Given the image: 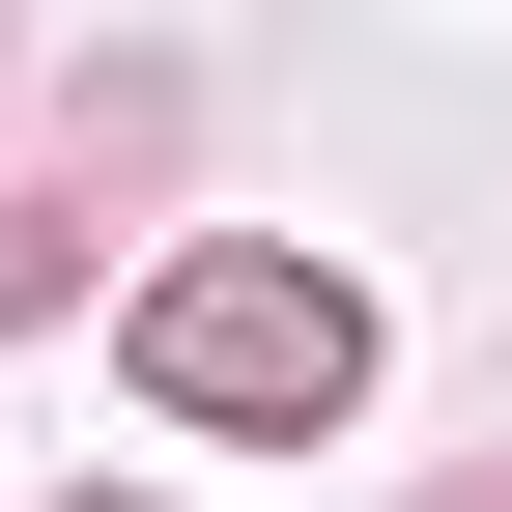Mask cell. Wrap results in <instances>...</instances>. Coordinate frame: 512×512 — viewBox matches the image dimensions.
<instances>
[{
  "label": "cell",
  "instance_id": "1",
  "mask_svg": "<svg viewBox=\"0 0 512 512\" xmlns=\"http://www.w3.org/2000/svg\"><path fill=\"white\" fill-rule=\"evenodd\" d=\"M342 370H370V313L285 285V256H200L171 285V399H342Z\"/></svg>",
  "mask_w": 512,
  "mask_h": 512
}]
</instances>
